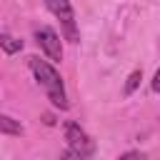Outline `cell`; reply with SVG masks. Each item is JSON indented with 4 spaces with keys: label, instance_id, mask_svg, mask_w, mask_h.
Returning a JSON list of instances; mask_svg holds the SVG:
<instances>
[{
    "label": "cell",
    "instance_id": "6da1fadb",
    "mask_svg": "<svg viewBox=\"0 0 160 160\" xmlns=\"http://www.w3.org/2000/svg\"><path fill=\"white\" fill-rule=\"evenodd\" d=\"M28 62H30V70H32L35 80L45 88L48 100H50L55 108L65 110V108H68V98H65V88H62V78H60V72H58L48 60H40L38 55L28 58Z\"/></svg>",
    "mask_w": 160,
    "mask_h": 160
},
{
    "label": "cell",
    "instance_id": "7a4b0ae2",
    "mask_svg": "<svg viewBox=\"0 0 160 160\" xmlns=\"http://www.w3.org/2000/svg\"><path fill=\"white\" fill-rule=\"evenodd\" d=\"M48 10L62 22V35L70 40V42H78L80 35H78V25H75V12H72V5L70 0H45Z\"/></svg>",
    "mask_w": 160,
    "mask_h": 160
},
{
    "label": "cell",
    "instance_id": "3957f363",
    "mask_svg": "<svg viewBox=\"0 0 160 160\" xmlns=\"http://www.w3.org/2000/svg\"><path fill=\"white\" fill-rule=\"evenodd\" d=\"M65 140H68V148L82 160V158H90L95 152V142L92 138L78 125V122H68L65 125Z\"/></svg>",
    "mask_w": 160,
    "mask_h": 160
},
{
    "label": "cell",
    "instance_id": "277c9868",
    "mask_svg": "<svg viewBox=\"0 0 160 160\" xmlns=\"http://www.w3.org/2000/svg\"><path fill=\"white\" fill-rule=\"evenodd\" d=\"M35 40H38V45L42 48V52L52 60V62H60L62 60V45H60V35L52 30V28H48V25H42V28H38L35 30Z\"/></svg>",
    "mask_w": 160,
    "mask_h": 160
},
{
    "label": "cell",
    "instance_id": "5b68a950",
    "mask_svg": "<svg viewBox=\"0 0 160 160\" xmlns=\"http://www.w3.org/2000/svg\"><path fill=\"white\" fill-rule=\"evenodd\" d=\"M0 132H5V135H22L25 130H22V125H20L18 120H12L10 115H0Z\"/></svg>",
    "mask_w": 160,
    "mask_h": 160
},
{
    "label": "cell",
    "instance_id": "8992f818",
    "mask_svg": "<svg viewBox=\"0 0 160 160\" xmlns=\"http://www.w3.org/2000/svg\"><path fill=\"white\" fill-rule=\"evenodd\" d=\"M0 48L8 52V55H15V52H20L22 50V40H15L12 35H0Z\"/></svg>",
    "mask_w": 160,
    "mask_h": 160
},
{
    "label": "cell",
    "instance_id": "52a82bcc",
    "mask_svg": "<svg viewBox=\"0 0 160 160\" xmlns=\"http://www.w3.org/2000/svg\"><path fill=\"white\" fill-rule=\"evenodd\" d=\"M140 80H142V70H132L130 75H128V82H125V95H132L135 90H138V85H140Z\"/></svg>",
    "mask_w": 160,
    "mask_h": 160
},
{
    "label": "cell",
    "instance_id": "ba28073f",
    "mask_svg": "<svg viewBox=\"0 0 160 160\" xmlns=\"http://www.w3.org/2000/svg\"><path fill=\"white\" fill-rule=\"evenodd\" d=\"M118 160H148V158H145V152H138V150H130V152H125V155H120Z\"/></svg>",
    "mask_w": 160,
    "mask_h": 160
},
{
    "label": "cell",
    "instance_id": "9c48e42d",
    "mask_svg": "<svg viewBox=\"0 0 160 160\" xmlns=\"http://www.w3.org/2000/svg\"><path fill=\"white\" fill-rule=\"evenodd\" d=\"M60 160H80V158H78V155L68 148V150H62V152H60Z\"/></svg>",
    "mask_w": 160,
    "mask_h": 160
},
{
    "label": "cell",
    "instance_id": "30bf717a",
    "mask_svg": "<svg viewBox=\"0 0 160 160\" xmlns=\"http://www.w3.org/2000/svg\"><path fill=\"white\" fill-rule=\"evenodd\" d=\"M152 90H160V72H155L152 78Z\"/></svg>",
    "mask_w": 160,
    "mask_h": 160
}]
</instances>
